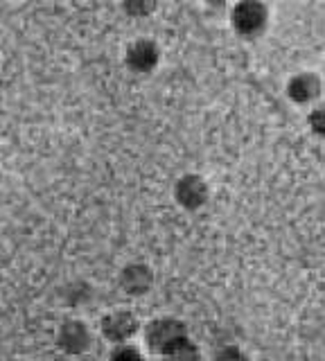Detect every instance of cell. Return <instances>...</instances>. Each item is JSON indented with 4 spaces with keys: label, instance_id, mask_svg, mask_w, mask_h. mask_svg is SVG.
Returning a JSON list of instances; mask_svg holds the SVG:
<instances>
[{
    "label": "cell",
    "instance_id": "2",
    "mask_svg": "<svg viewBox=\"0 0 325 361\" xmlns=\"http://www.w3.org/2000/svg\"><path fill=\"white\" fill-rule=\"evenodd\" d=\"M145 338H147L149 350H154L156 355H165V353H170L174 345L185 341L188 330H185V325L181 321L165 316V319H154L147 325V330H145Z\"/></svg>",
    "mask_w": 325,
    "mask_h": 361
},
{
    "label": "cell",
    "instance_id": "3",
    "mask_svg": "<svg viewBox=\"0 0 325 361\" xmlns=\"http://www.w3.org/2000/svg\"><path fill=\"white\" fill-rule=\"evenodd\" d=\"M210 190L204 176L199 174H183L174 185V199L185 210H199L208 203Z\"/></svg>",
    "mask_w": 325,
    "mask_h": 361
},
{
    "label": "cell",
    "instance_id": "12",
    "mask_svg": "<svg viewBox=\"0 0 325 361\" xmlns=\"http://www.w3.org/2000/svg\"><path fill=\"white\" fill-rule=\"evenodd\" d=\"M215 361H249V357H246L240 348L228 345V348L219 350V353L215 355Z\"/></svg>",
    "mask_w": 325,
    "mask_h": 361
},
{
    "label": "cell",
    "instance_id": "14",
    "mask_svg": "<svg viewBox=\"0 0 325 361\" xmlns=\"http://www.w3.org/2000/svg\"><path fill=\"white\" fill-rule=\"evenodd\" d=\"M84 361H95V359H84Z\"/></svg>",
    "mask_w": 325,
    "mask_h": 361
},
{
    "label": "cell",
    "instance_id": "10",
    "mask_svg": "<svg viewBox=\"0 0 325 361\" xmlns=\"http://www.w3.org/2000/svg\"><path fill=\"white\" fill-rule=\"evenodd\" d=\"M122 9H125L127 14L133 18H142V16L152 14V11L156 9V3H152V0H131V3L122 5Z\"/></svg>",
    "mask_w": 325,
    "mask_h": 361
},
{
    "label": "cell",
    "instance_id": "6",
    "mask_svg": "<svg viewBox=\"0 0 325 361\" xmlns=\"http://www.w3.org/2000/svg\"><path fill=\"white\" fill-rule=\"evenodd\" d=\"M154 287V271L142 262L127 264L120 271V289L127 296H145Z\"/></svg>",
    "mask_w": 325,
    "mask_h": 361
},
{
    "label": "cell",
    "instance_id": "7",
    "mask_svg": "<svg viewBox=\"0 0 325 361\" xmlns=\"http://www.w3.org/2000/svg\"><path fill=\"white\" fill-rule=\"evenodd\" d=\"M138 319L131 312H114L102 319V334L114 343H125L138 332Z\"/></svg>",
    "mask_w": 325,
    "mask_h": 361
},
{
    "label": "cell",
    "instance_id": "5",
    "mask_svg": "<svg viewBox=\"0 0 325 361\" xmlns=\"http://www.w3.org/2000/svg\"><path fill=\"white\" fill-rule=\"evenodd\" d=\"M93 343V336L82 321H63L57 332V345L68 355H84Z\"/></svg>",
    "mask_w": 325,
    "mask_h": 361
},
{
    "label": "cell",
    "instance_id": "8",
    "mask_svg": "<svg viewBox=\"0 0 325 361\" xmlns=\"http://www.w3.org/2000/svg\"><path fill=\"white\" fill-rule=\"evenodd\" d=\"M287 95L296 104H309L321 95V77L317 73H298L289 79Z\"/></svg>",
    "mask_w": 325,
    "mask_h": 361
},
{
    "label": "cell",
    "instance_id": "9",
    "mask_svg": "<svg viewBox=\"0 0 325 361\" xmlns=\"http://www.w3.org/2000/svg\"><path fill=\"white\" fill-rule=\"evenodd\" d=\"M163 361H199V348L190 338H185V341L174 345L170 353H165Z\"/></svg>",
    "mask_w": 325,
    "mask_h": 361
},
{
    "label": "cell",
    "instance_id": "1",
    "mask_svg": "<svg viewBox=\"0 0 325 361\" xmlns=\"http://www.w3.org/2000/svg\"><path fill=\"white\" fill-rule=\"evenodd\" d=\"M269 23V7L257 0H244L238 3L231 11V25L233 30L246 39H255L264 32Z\"/></svg>",
    "mask_w": 325,
    "mask_h": 361
},
{
    "label": "cell",
    "instance_id": "13",
    "mask_svg": "<svg viewBox=\"0 0 325 361\" xmlns=\"http://www.w3.org/2000/svg\"><path fill=\"white\" fill-rule=\"evenodd\" d=\"M307 124L317 135H323L325 133V113H323V109H314L307 116Z\"/></svg>",
    "mask_w": 325,
    "mask_h": 361
},
{
    "label": "cell",
    "instance_id": "4",
    "mask_svg": "<svg viewBox=\"0 0 325 361\" xmlns=\"http://www.w3.org/2000/svg\"><path fill=\"white\" fill-rule=\"evenodd\" d=\"M161 61V50L152 39H138L129 45L125 63L136 75H149Z\"/></svg>",
    "mask_w": 325,
    "mask_h": 361
},
{
    "label": "cell",
    "instance_id": "11",
    "mask_svg": "<svg viewBox=\"0 0 325 361\" xmlns=\"http://www.w3.org/2000/svg\"><path fill=\"white\" fill-rule=\"evenodd\" d=\"M111 361H145L142 355L138 353L133 345H125L122 343L114 355H111Z\"/></svg>",
    "mask_w": 325,
    "mask_h": 361
}]
</instances>
